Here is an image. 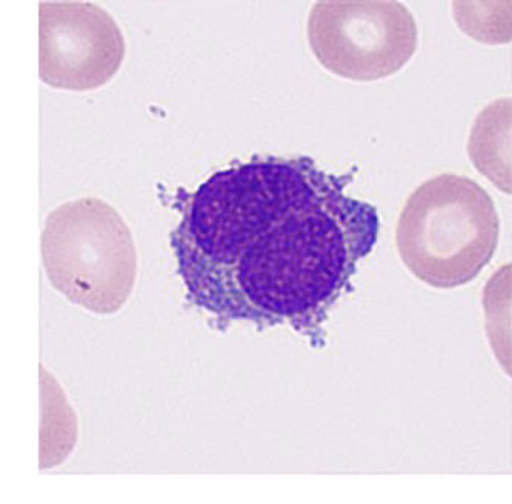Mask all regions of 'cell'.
Returning <instances> with one entry per match:
<instances>
[{
  "label": "cell",
  "instance_id": "obj_1",
  "mask_svg": "<svg viewBox=\"0 0 512 504\" xmlns=\"http://www.w3.org/2000/svg\"><path fill=\"white\" fill-rule=\"evenodd\" d=\"M348 180L310 157H254L179 189L171 246L190 302L223 328H319L379 234L377 209L346 196Z\"/></svg>",
  "mask_w": 512,
  "mask_h": 504
},
{
  "label": "cell",
  "instance_id": "obj_2",
  "mask_svg": "<svg viewBox=\"0 0 512 504\" xmlns=\"http://www.w3.org/2000/svg\"><path fill=\"white\" fill-rule=\"evenodd\" d=\"M499 216L485 189L457 174H440L414 191L397 225L403 265L433 288L473 282L499 245Z\"/></svg>",
  "mask_w": 512,
  "mask_h": 504
},
{
  "label": "cell",
  "instance_id": "obj_3",
  "mask_svg": "<svg viewBox=\"0 0 512 504\" xmlns=\"http://www.w3.org/2000/svg\"><path fill=\"white\" fill-rule=\"evenodd\" d=\"M42 257L53 288L94 314L122 309L136 283L133 234L116 209L96 197L54 209L42 233Z\"/></svg>",
  "mask_w": 512,
  "mask_h": 504
},
{
  "label": "cell",
  "instance_id": "obj_4",
  "mask_svg": "<svg viewBox=\"0 0 512 504\" xmlns=\"http://www.w3.org/2000/svg\"><path fill=\"white\" fill-rule=\"evenodd\" d=\"M308 40L326 70L373 82L405 67L416 53L419 30L399 2H319L308 19Z\"/></svg>",
  "mask_w": 512,
  "mask_h": 504
},
{
  "label": "cell",
  "instance_id": "obj_5",
  "mask_svg": "<svg viewBox=\"0 0 512 504\" xmlns=\"http://www.w3.org/2000/svg\"><path fill=\"white\" fill-rule=\"evenodd\" d=\"M40 79L50 87L90 91L110 82L125 57V39L96 4L40 5Z\"/></svg>",
  "mask_w": 512,
  "mask_h": 504
}]
</instances>
